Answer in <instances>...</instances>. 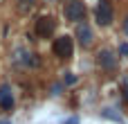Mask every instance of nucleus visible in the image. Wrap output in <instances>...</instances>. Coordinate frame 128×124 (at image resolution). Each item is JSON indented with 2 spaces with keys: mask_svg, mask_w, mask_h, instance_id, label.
<instances>
[{
  "mask_svg": "<svg viewBox=\"0 0 128 124\" xmlns=\"http://www.w3.org/2000/svg\"><path fill=\"white\" fill-rule=\"evenodd\" d=\"M112 18H115L112 2L110 0H99L97 7H94V20H97V25L108 27V25H112Z\"/></svg>",
  "mask_w": 128,
  "mask_h": 124,
  "instance_id": "f257e3e1",
  "label": "nucleus"
},
{
  "mask_svg": "<svg viewBox=\"0 0 128 124\" xmlns=\"http://www.w3.org/2000/svg\"><path fill=\"white\" fill-rule=\"evenodd\" d=\"M52 52H54V56H58V59H72V54H74V41H72V36L63 34V36L54 38Z\"/></svg>",
  "mask_w": 128,
  "mask_h": 124,
  "instance_id": "f03ea898",
  "label": "nucleus"
},
{
  "mask_svg": "<svg viewBox=\"0 0 128 124\" xmlns=\"http://www.w3.org/2000/svg\"><path fill=\"white\" fill-rule=\"evenodd\" d=\"M63 14H65V18H68L70 23H81V20L86 18V5H83L81 0H68Z\"/></svg>",
  "mask_w": 128,
  "mask_h": 124,
  "instance_id": "7ed1b4c3",
  "label": "nucleus"
},
{
  "mask_svg": "<svg viewBox=\"0 0 128 124\" xmlns=\"http://www.w3.org/2000/svg\"><path fill=\"white\" fill-rule=\"evenodd\" d=\"M54 29H56V20H54L52 16H40V18L36 20V34H38L40 38L52 36Z\"/></svg>",
  "mask_w": 128,
  "mask_h": 124,
  "instance_id": "20e7f679",
  "label": "nucleus"
},
{
  "mask_svg": "<svg viewBox=\"0 0 128 124\" xmlns=\"http://www.w3.org/2000/svg\"><path fill=\"white\" fill-rule=\"evenodd\" d=\"M76 38L81 43V47H90L92 41H94V34H92V27L88 23H79L76 25Z\"/></svg>",
  "mask_w": 128,
  "mask_h": 124,
  "instance_id": "39448f33",
  "label": "nucleus"
},
{
  "mask_svg": "<svg viewBox=\"0 0 128 124\" xmlns=\"http://www.w3.org/2000/svg\"><path fill=\"white\" fill-rule=\"evenodd\" d=\"M97 63H99V68H104V70L110 72V70L117 68V56H115V52H110V50H99Z\"/></svg>",
  "mask_w": 128,
  "mask_h": 124,
  "instance_id": "423d86ee",
  "label": "nucleus"
},
{
  "mask_svg": "<svg viewBox=\"0 0 128 124\" xmlns=\"http://www.w3.org/2000/svg\"><path fill=\"white\" fill-rule=\"evenodd\" d=\"M0 108L2 111H11L14 108V95H11V86H0Z\"/></svg>",
  "mask_w": 128,
  "mask_h": 124,
  "instance_id": "0eeeda50",
  "label": "nucleus"
},
{
  "mask_svg": "<svg viewBox=\"0 0 128 124\" xmlns=\"http://www.w3.org/2000/svg\"><path fill=\"white\" fill-rule=\"evenodd\" d=\"M16 61L18 63H22V66H36L38 63V59H36V54H32V52H25V50H16Z\"/></svg>",
  "mask_w": 128,
  "mask_h": 124,
  "instance_id": "6e6552de",
  "label": "nucleus"
},
{
  "mask_svg": "<svg viewBox=\"0 0 128 124\" xmlns=\"http://www.w3.org/2000/svg\"><path fill=\"white\" fill-rule=\"evenodd\" d=\"M101 115H104V117H108V120H112V122H124V117H122V115H117V113H112V108H104V111H101Z\"/></svg>",
  "mask_w": 128,
  "mask_h": 124,
  "instance_id": "1a4fd4ad",
  "label": "nucleus"
},
{
  "mask_svg": "<svg viewBox=\"0 0 128 124\" xmlns=\"http://www.w3.org/2000/svg\"><path fill=\"white\" fill-rule=\"evenodd\" d=\"M34 2H36V0H18V9H20V11H29V9L34 7Z\"/></svg>",
  "mask_w": 128,
  "mask_h": 124,
  "instance_id": "9d476101",
  "label": "nucleus"
},
{
  "mask_svg": "<svg viewBox=\"0 0 128 124\" xmlns=\"http://www.w3.org/2000/svg\"><path fill=\"white\" fill-rule=\"evenodd\" d=\"M63 81H65V86H72V84H76V77L72 72H65V79Z\"/></svg>",
  "mask_w": 128,
  "mask_h": 124,
  "instance_id": "9b49d317",
  "label": "nucleus"
},
{
  "mask_svg": "<svg viewBox=\"0 0 128 124\" xmlns=\"http://www.w3.org/2000/svg\"><path fill=\"white\" fill-rule=\"evenodd\" d=\"M122 95H124V99L128 102V84H126V81L122 84Z\"/></svg>",
  "mask_w": 128,
  "mask_h": 124,
  "instance_id": "f8f14e48",
  "label": "nucleus"
},
{
  "mask_svg": "<svg viewBox=\"0 0 128 124\" xmlns=\"http://www.w3.org/2000/svg\"><path fill=\"white\" fill-rule=\"evenodd\" d=\"M119 54H122V56H126V54H128V43H124V45L119 47Z\"/></svg>",
  "mask_w": 128,
  "mask_h": 124,
  "instance_id": "ddd939ff",
  "label": "nucleus"
},
{
  "mask_svg": "<svg viewBox=\"0 0 128 124\" xmlns=\"http://www.w3.org/2000/svg\"><path fill=\"white\" fill-rule=\"evenodd\" d=\"M63 124H79V117H70V120H65Z\"/></svg>",
  "mask_w": 128,
  "mask_h": 124,
  "instance_id": "4468645a",
  "label": "nucleus"
},
{
  "mask_svg": "<svg viewBox=\"0 0 128 124\" xmlns=\"http://www.w3.org/2000/svg\"><path fill=\"white\" fill-rule=\"evenodd\" d=\"M124 32H126V36H128V16L124 18Z\"/></svg>",
  "mask_w": 128,
  "mask_h": 124,
  "instance_id": "2eb2a0df",
  "label": "nucleus"
},
{
  "mask_svg": "<svg viewBox=\"0 0 128 124\" xmlns=\"http://www.w3.org/2000/svg\"><path fill=\"white\" fill-rule=\"evenodd\" d=\"M0 124H11V122H0Z\"/></svg>",
  "mask_w": 128,
  "mask_h": 124,
  "instance_id": "dca6fc26",
  "label": "nucleus"
}]
</instances>
